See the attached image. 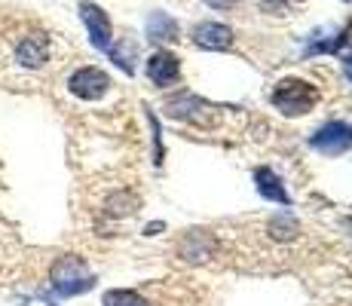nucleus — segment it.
Returning <instances> with one entry per match:
<instances>
[{
	"label": "nucleus",
	"instance_id": "f257e3e1",
	"mask_svg": "<svg viewBox=\"0 0 352 306\" xmlns=\"http://www.w3.org/2000/svg\"><path fill=\"white\" fill-rule=\"evenodd\" d=\"M92 285H96V276H92L89 267H86L83 257L65 254L52 263V288H56V294L77 297V294L92 291Z\"/></svg>",
	"mask_w": 352,
	"mask_h": 306
},
{
	"label": "nucleus",
	"instance_id": "39448f33",
	"mask_svg": "<svg viewBox=\"0 0 352 306\" xmlns=\"http://www.w3.org/2000/svg\"><path fill=\"white\" fill-rule=\"evenodd\" d=\"M77 10H80V19H83L86 31H89L92 46L101 50V52H107L113 46L111 43V19H107V12L101 10L98 3H89V0H83Z\"/></svg>",
	"mask_w": 352,
	"mask_h": 306
},
{
	"label": "nucleus",
	"instance_id": "ddd939ff",
	"mask_svg": "<svg viewBox=\"0 0 352 306\" xmlns=\"http://www.w3.org/2000/svg\"><path fill=\"white\" fill-rule=\"evenodd\" d=\"M343 71H346V77L352 80V52L349 56H343Z\"/></svg>",
	"mask_w": 352,
	"mask_h": 306
},
{
	"label": "nucleus",
	"instance_id": "20e7f679",
	"mask_svg": "<svg viewBox=\"0 0 352 306\" xmlns=\"http://www.w3.org/2000/svg\"><path fill=\"white\" fill-rule=\"evenodd\" d=\"M309 147L324 156H340L352 147V126L349 122H328L309 138Z\"/></svg>",
	"mask_w": 352,
	"mask_h": 306
},
{
	"label": "nucleus",
	"instance_id": "f03ea898",
	"mask_svg": "<svg viewBox=\"0 0 352 306\" xmlns=\"http://www.w3.org/2000/svg\"><path fill=\"white\" fill-rule=\"evenodd\" d=\"M316 101H319L316 86L303 83V80H282V83L273 89V105L279 107L285 117H300V113H307Z\"/></svg>",
	"mask_w": 352,
	"mask_h": 306
},
{
	"label": "nucleus",
	"instance_id": "423d86ee",
	"mask_svg": "<svg viewBox=\"0 0 352 306\" xmlns=\"http://www.w3.org/2000/svg\"><path fill=\"white\" fill-rule=\"evenodd\" d=\"M16 61L22 67H31V71L43 67L46 61H50V37H46L43 31L25 34V37L16 43Z\"/></svg>",
	"mask_w": 352,
	"mask_h": 306
},
{
	"label": "nucleus",
	"instance_id": "4468645a",
	"mask_svg": "<svg viewBox=\"0 0 352 306\" xmlns=\"http://www.w3.org/2000/svg\"><path fill=\"white\" fill-rule=\"evenodd\" d=\"M346 3H352V0H346Z\"/></svg>",
	"mask_w": 352,
	"mask_h": 306
},
{
	"label": "nucleus",
	"instance_id": "0eeeda50",
	"mask_svg": "<svg viewBox=\"0 0 352 306\" xmlns=\"http://www.w3.org/2000/svg\"><path fill=\"white\" fill-rule=\"evenodd\" d=\"M147 77H151V83H157V86L178 83V77H181V61H178V56H172L168 50L153 52L151 61H147Z\"/></svg>",
	"mask_w": 352,
	"mask_h": 306
},
{
	"label": "nucleus",
	"instance_id": "6e6552de",
	"mask_svg": "<svg viewBox=\"0 0 352 306\" xmlns=\"http://www.w3.org/2000/svg\"><path fill=\"white\" fill-rule=\"evenodd\" d=\"M193 43L199 50H230L233 46V31L221 22H202L193 28Z\"/></svg>",
	"mask_w": 352,
	"mask_h": 306
},
{
	"label": "nucleus",
	"instance_id": "7ed1b4c3",
	"mask_svg": "<svg viewBox=\"0 0 352 306\" xmlns=\"http://www.w3.org/2000/svg\"><path fill=\"white\" fill-rule=\"evenodd\" d=\"M67 89H71V95H77V98H83V101H98L107 95V89H111V77H107L101 67H80V71L71 74Z\"/></svg>",
	"mask_w": 352,
	"mask_h": 306
},
{
	"label": "nucleus",
	"instance_id": "9b49d317",
	"mask_svg": "<svg viewBox=\"0 0 352 306\" xmlns=\"http://www.w3.org/2000/svg\"><path fill=\"white\" fill-rule=\"evenodd\" d=\"M104 306H147L135 291H107Z\"/></svg>",
	"mask_w": 352,
	"mask_h": 306
},
{
	"label": "nucleus",
	"instance_id": "1a4fd4ad",
	"mask_svg": "<svg viewBox=\"0 0 352 306\" xmlns=\"http://www.w3.org/2000/svg\"><path fill=\"white\" fill-rule=\"evenodd\" d=\"M254 181H257V193H261L263 199H273V202H279V206H291L288 190L282 187V181L276 178L270 168H257V172H254Z\"/></svg>",
	"mask_w": 352,
	"mask_h": 306
},
{
	"label": "nucleus",
	"instance_id": "9d476101",
	"mask_svg": "<svg viewBox=\"0 0 352 306\" xmlns=\"http://www.w3.org/2000/svg\"><path fill=\"white\" fill-rule=\"evenodd\" d=\"M147 37L153 43H172V40H178V22L172 16H166V12H153L147 19Z\"/></svg>",
	"mask_w": 352,
	"mask_h": 306
},
{
	"label": "nucleus",
	"instance_id": "f8f14e48",
	"mask_svg": "<svg viewBox=\"0 0 352 306\" xmlns=\"http://www.w3.org/2000/svg\"><path fill=\"white\" fill-rule=\"evenodd\" d=\"M208 6H212V10H230V6L236 3V0H206Z\"/></svg>",
	"mask_w": 352,
	"mask_h": 306
}]
</instances>
